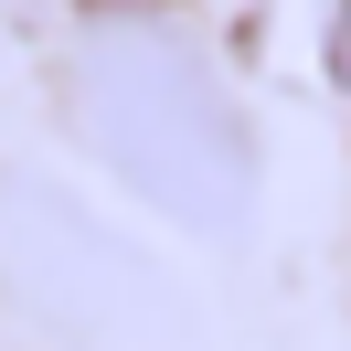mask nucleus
<instances>
[{
    "label": "nucleus",
    "mask_w": 351,
    "mask_h": 351,
    "mask_svg": "<svg viewBox=\"0 0 351 351\" xmlns=\"http://www.w3.org/2000/svg\"><path fill=\"white\" fill-rule=\"evenodd\" d=\"M64 96H75L86 149L149 213L192 223V234H234L245 223V202H256V138H245L223 75L171 22H96L75 43Z\"/></svg>",
    "instance_id": "obj_1"
},
{
    "label": "nucleus",
    "mask_w": 351,
    "mask_h": 351,
    "mask_svg": "<svg viewBox=\"0 0 351 351\" xmlns=\"http://www.w3.org/2000/svg\"><path fill=\"white\" fill-rule=\"evenodd\" d=\"M330 86L351 96V0H330Z\"/></svg>",
    "instance_id": "obj_3"
},
{
    "label": "nucleus",
    "mask_w": 351,
    "mask_h": 351,
    "mask_svg": "<svg viewBox=\"0 0 351 351\" xmlns=\"http://www.w3.org/2000/svg\"><path fill=\"white\" fill-rule=\"evenodd\" d=\"M0 277L22 287V308H43L53 330L107 341V351L171 330L149 266H138L96 213H75L53 181H0Z\"/></svg>",
    "instance_id": "obj_2"
}]
</instances>
